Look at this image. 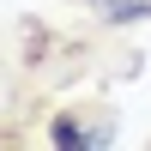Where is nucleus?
Listing matches in <instances>:
<instances>
[{
  "label": "nucleus",
  "mask_w": 151,
  "mask_h": 151,
  "mask_svg": "<svg viewBox=\"0 0 151 151\" xmlns=\"http://www.w3.org/2000/svg\"><path fill=\"white\" fill-rule=\"evenodd\" d=\"M48 139H55L60 151H85V145H91V133H85V127H79V121H67V115H60V121H55V127H48Z\"/></svg>",
  "instance_id": "nucleus-1"
},
{
  "label": "nucleus",
  "mask_w": 151,
  "mask_h": 151,
  "mask_svg": "<svg viewBox=\"0 0 151 151\" xmlns=\"http://www.w3.org/2000/svg\"><path fill=\"white\" fill-rule=\"evenodd\" d=\"M97 6H115V0H97Z\"/></svg>",
  "instance_id": "nucleus-2"
}]
</instances>
